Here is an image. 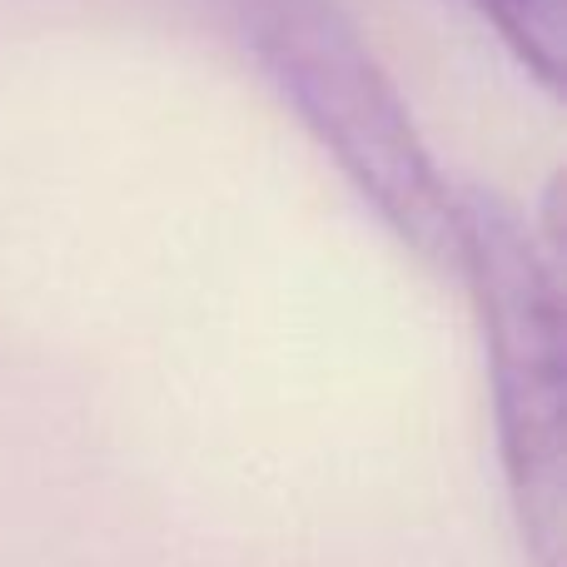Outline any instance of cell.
<instances>
[{
    "label": "cell",
    "mask_w": 567,
    "mask_h": 567,
    "mask_svg": "<svg viewBox=\"0 0 567 567\" xmlns=\"http://www.w3.org/2000/svg\"><path fill=\"white\" fill-rule=\"evenodd\" d=\"M265 80L343 169L379 219L429 265H453V189L429 159L409 105L339 0H229Z\"/></svg>",
    "instance_id": "cell-1"
},
{
    "label": "cell",
    "mask_w": 567,
    "mask_h": 567,
    "mask_svg": "<svg viewBox=\"0 0 567 567\" xmlns=\"http://www.w3.org/2000/svg\"><path fill=\"white\" fill-rule=\"evenodd\" d=\"M503 45L518 55L538 85H563V55H567V0H473Z\"/></svg>",
    "instance_id": "cell-3"
},
{
    "label": "cell",
    "mask_w": 567,
    "mask_h": 567,
    "mask_svg": "<svg viewBox=\"0 0 567 567\" xmlns=\"http://www.w3.org/2000/svg\"><path fill=\"white\" fill-rule=\"evenodd\" d=\"M458 249L498 409V453L523 548L563 567L567 548V349L553 259L493 189H453Z\"/></svg>",
    "instance_id": "cell-2"
}]
</instances>
